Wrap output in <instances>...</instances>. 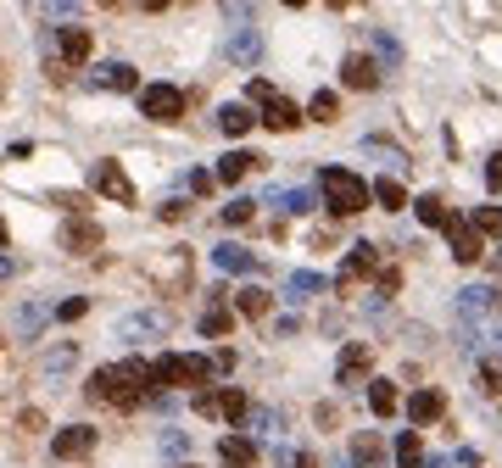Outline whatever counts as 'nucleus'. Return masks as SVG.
<instances>
[{
	"instance_id": "nucleus-1",
	"label": "nucleus",
	"mask_w": 502,
	"mask_h": 468,
	"mask_svg": "<svg viewBox=\"0 0 502 468\" xmlns=\"http://www.w3.org/2000/svg\"><path fill=\"white\" fill-rule=\"evenodd\" d=\"M84 396L90 401H107V407H118V413H134V407H146V396H151V368L140 357L112 362V368H95Z\"/></svg>"
},
{
	"instance_id": "nucleus-2",
	"label": "nucleus",
	"mask_w": 502,
	"mask_h": 468,
	"mask_svg": "<svg viewBox=\"0 0 502 468\" xmlns=\"http://www.w3.org/2000/svg\"><path fill=\"white\" fill-rule=\"evenodd\" d=\"M318 190H324V207L335 218H352V212L368 207V184H363V173H352V167H324Z\"/></svg>"
},
{
	"instance_id": "nucleus-3",
	"label": "nucleus",
	"mask_w": 502,
	"mask_h": 468,
	"mask_svg": "<svg viewBox=\"0 0 502 468\" xmlns=\"http://www.w3.org/2000/svg\"><path fill=\"white\" fill-rule=\"evenodd\" d=\"M140 95V112L151 123H179L185 117V89L179 84H146V89H134Z\"/></svg>"
},
{
	"instance_id": "nucleus-4",
	"label": "nucleus",
	"mask_w": 502,
	"mask_h": 468,
	"mask_svg": "<svg viewBox=\"0 0 502 468\" xmlns=\"http://www.w3.org/2000/svg\"><path fill=\"white\" fill-rule=\"evenodd\" d=\"M90 184H95V195L118 201V207H134V184H128V173H123V162H95V167H90Z\"/></svg>"
},
{
	"instance_id": "nucleus-5",
	"label": "nucleus",
	"mask_w": 502,
	"mask_h": 468,
	"mask_svg": "<svg viewBox=\"0 0 502 468\" xmlns=\"http://www.w3.org/2000/svg\"><path fill=\"white\" fill-rule=\"evenodd\" d=\"M162 334H167V313H128V318H118V341H128V346L162 341Z\"/></svg>"
},
{
	"instance_id": "nucleus-6",
	"label": "nucleus",
	"mask_w": 502,
	"mask_h": 468,
	"mask_svg": "<svg viewBox=\"0 0 502 468\" xmlns=\"http://www.w3.org/2000/svg\"><path fill=\"white\" fill-rule=\"evenodd\" d=\"M441 234H447V251H452V262H463V267H469V262H480L486 240H480V234L469 229L463 218H447V229H441Z\"/></svg>"
},
{
	"instance_id": "nucleus-7",
	"label": "nucleus",
	"mask_w": 502,
	"mask_h": 468,
	"mask_svg": "<svg viewBox=\"0 0 502 468\" xmlns=\"http://www.w3.org/2000/svg\"><path fill=\"white\" fill-rule=\"evenodd\" d=\"M51 452H56L62 463L90 457V452H95V429H90V424H67V429H56V435H51Z\"/></svg>"
},
{
	"instance_id": "nucleus-8",
	"label": "nucleus",
	"mask_w": 502,
	"mask_h": 468,
	"mask_svg": "<svg viewBox=\"0 0 502 468\" xmlns=\"http://www.w3.org/2000/svg\"><path fill=\"white\" fill-rule=\"evenodd\" d=\"M374 267H380V251L368 246V240H357V246L346 251V262H341V279H335V285H341V290H357V279H368Z\"/></svg>"
},
{
	"instance_id": "nucleus-9",
	"label": "nucleus",
	"mask_w": 502,
	"mask_h": 468,
	"mask_svg": "<svg viewBox=\"0 0 502 468\" xmlns=\"http://www.w3.org/2000/svg\"><path fill=\"white\" fill-rule=\"evenodd\" d=\"M368 368H374V351H368L363 341H352V346L341 351V368H335V385H341V390H357V379L368 374Z\"/></svg>"
},
{
	"instance_id": "nucleus-10",
	"label": "nucleus",
	"mask_w": 502,
	"mask_h": 468,
	"mask_svg": "<svg viewBox=\"0 0 502 468\" xmlns=\"http://www.w3.org/2000/svg\"><path fill=\"white\" fill-rule=\"evenodd\" d=\"M502 307V290L497 285H469V290H458V313L463 318H491Z\"/></svg>"
},
{
	"instance_id": "nucleus-11",
	"label": "nucleus",
	"mask_w": 502,
	"mask_h": 468,
	"mask_svg": "<svg viewBox=\"0 0 502 468\" xmlns=\"http://www.w3.org/2000/svg\"><path fill=\"white\" fill-rule=\"evenodd\" d=\"M223 56L234 61V67H257V56H262V33L251 28V23H241L229 33V45H223Z\"/></svg>"
},
{
	"instance_id": "nucleus-12",
	"label": "nucleus",
	"mask_w": 502,
	"mask_h": 468,
	"mask_svg": "<svg viewBox=\"0 0 502 468\" xmlns=\"http://www.w3.org/2000/svg\"><path fill=\"white\" fill-rule=\"evenodd\" d=\"M90 84H95V89H118V95H128V89H140V73H134L128 61H100L95 73H90Z\"/></svg>"
},
{
	"instance_id": "nucleus-13",
	"label": "nucleus",
	"mask_w": 502,
	"mask_h": 468,
	"mask_svg": "<svg viewBox=\"0 0 502 468\" xmlns=\"http://www.w3.org/2000/svg\"><path fill=\"white\" fill-rule=\"evenodd\" d=\"M447 413V396L435 390V385H419L413 396H408V424H435Z\"/></svg>"
},
{
	"instance_id": "nucleus-14",
	"label": "nucleus",
	"mask_w": 502,
	"mask_h": 468,
	"mask_svg": "<svg viewBox=\"0 0 502 468\" xmlns=\"http://www.w3.org/2000/svg\"><path fill=\"white\" fill-rule=\"evenodd\" d=\"M56 51H62V61H67V67H79V61H90V51H95V40H90V28H79V23H67V28L56 33Z\"/></svg>"
},
{
	"instance_id": "nucleus-15",
	"label": "nucleus",
	"mask_w": 502,
	"mask_h": 468,
	"mask_svg": "<svg viewBox=\"0 0 502 468\" xmlns=\"http://www.w3.org/2000/svg\"><path fill=\"white\" fill-rule=\"evenodd\" d=\"M341 84H346V89H363V95H368V89H380V67L368 61V56H357V51H352V56L341 61Z\"/></svg>"
},
{
	"instance_id": "nucleus-16",
	"label": "nucleus",
	"mask_w": 502,
	"mask_h": 468,
	"mask_svg": "<svg viewBox=\"0 0 502 468\" xmlns=\"http://www.w3.org/2000/svg\"><path fill=\"white\" fill-rule=\"evenodd\" d=\"M218 463L223 468H251L257 463V441H251V435H223V441H218Z\"/></svg>"
},
{
	"instance_id": "nucleus-17",
	"label": "nucleus",
	"mask_w": 502,
	"mask_h": 468,
	"mask_svg": "<svg viewBox=\"0 0 502 468\" xmlns=\"http://www.w3.org/2000/svg\"><path fill=\"white\" fill-rule=\"evenodd\" d=\"M262 128H274V134H290V128H301V112L290 107L285 95H274V100H262V117H257Z\"/></svg>"
},
{
	"instance_id": "nucleus-18",
	"label": "nucleus",
	"mask_w": 502,
	"mask_h": 468,
	"mask_svg": "<svg viewBox=\"0 0 502 468\" xmlns=\"http://www.w3.org/2000/svg\"><path fill=\"white\" fill-rule=\"evenodd\" d=\"M151 368V385H162V390H185V357L179 351H162L156 362H146Z\"/></svg>"
},
{
	"instance_id": "nucleus-19",
	"label": "nucleus",
	"mask_w": 502,
	"mask_h": 468,
	"mask_svg": "<svg viewBox=\"0 0 502 468\" xmlns=\"http://www.w3.org/2000/svg\"><path fill=\"white\" fill-rule=\"evenodd\" d=\"M62 246L73 251V257H90V251L100 246V229H95V223H84V218H73V223L62 229Z\"/></svg>"
},
{
	"instance_id": "nucleus-20",
	"label": "nucleus",
	"mask_w": 502,
	"mask_h": 468,
	"mask_svg": "<svg viewBox=\"0 0 502 468\" xmlns=\"http://www.w3.org/2000/svg\"><path fill=\"white\" fill-rule=\"evenodd\" d=\"M213 267H218V274H251V267H257V257H251L246 246H234V240H223V246L213 251Z\"/></svg>"
},
{
	"instance_id": "nucleus-21",
	"label": "nucleus",
	"mask_w": 502,
	"mask_h": 468,
	"mask_svg": "<svg viewBox=\"0 0 502 468\" xmlns=\"http://www.w3.org/2000/svg\"><path fill=\"white\" fill-rule=\"evenodd\" d=\"M402 407V390L391 385V379H368V413L374 418H391Z\"/></svg>"
},
{
	"instance_id": "nucleus-22",
	"label": "nucleus",
	"mask_w": 502,
	"mask_h": 468,
	"mask_svg": "<svg viewBox=\"0 0 502 468\" xmlns=\"http://www.w3.org/2000/svg\"><path fill=\"white\" fill-rule=\"evenodd\" d=\"M352 463H357V468H380V463H385V441H380L374 429H363L357 441H352Z\"/></svg>"
},
{
	"instance_id": "nucleus-23",
	"label": "nucleus",
	"mask_w": 502,
	"mask_h": 468,
	"mask_svg": "<svg viewBox=\"0 0 502 468\" xmlns=\"http://www.w3.org/2000/svg\"><path fill=\"white\" fill-rule=\"evenodd\" d=\"M257 162H262V156H251V151H229V156L218 162V184H241Z\"/></svg>"
},
{
	"instance_id": "nucleus-24",
	"label": "nucleus",
	"mask_w": 502,
	"mask_h": 468,
	"mask_svg": "<svg viewBox=\"0 0 502 468\" xmlns=\"http://www.w3.org/2000/svg\"><path fill=\"white\" fill-rule=\"evenodd\" d=\"M368 201H380L385 212H402L408 207V190H402V179H374L368 184Z\"/></svg>"
},
{
	"instance_id": "nucleus-25",
	"label": "nucleus",
	"mask_w": 502,
	"mask_h": 468,
	"mask_svg": "<svg viewBox=\"0 0 502 468\" xmlns=\"http://www.w3.org/2000/svg\"><path fill=\"white\" fill-rule=\"evenodd\" d=\"M324 274H313V267H301V274H290L285 279V290H290V301H313V295H324Z\"/></svg>"
},
{
	"instance_id": "nucleus-26",
	"label": "nucleus",
	"mask_w": 502,
	"mask_h": 468,
	"mask_svg": "<svg viewBox=\"0 0 502 468\" xmlns=\"http://www.w3.org/2000/svg\"><path fill=\"white\" fill-rule=\"evenodd\" d=\"M251 123H257V117H251V112L241 107V100H229V107H218V128L229 134V140H241V134H246Z\"/></svg>"
},
{
	"instance_id": "nucleus-27",
	"label": "nucleus",
	"mask_w": 502,
	"mask_h": 468,
	"mask_svg": "<svg viewBox=\"0 0 502 468\" xmlns=\"http://www.w3.org/2000/svg\"><path fill=\"white\" fill-rule=\"evenodd\" d=\"M73 362H79V346H73V341H62L56 351H45L40 374H45V379H62V374H67V368H73Z\"/></svg>"
},
{
	"instance_id": "nucleus-28",
	"label": "nucleus",
	"mask_w": 502,
	"mask_h": 468,
	"mask_svg": "<svg viewBox=\"0 0 502 468\" xmlns=\"http://www.w3.org/2000/svg\"><path fill=\"white\" fill-rule=\"evenodd\" d=\"M45 318H51V307H45V301H28V307L17 313V341H33V334L45 329Z\"/></svg>"
},
{
	"instance_id": "nucleus-29",
	"label": "nucleus",
	"mask_w": 502,
	"mask_h": 468,
	"mask_svg": "<svg viewBox=\"0 0 502 468\" xmlns=\"http://www.w3.org/2000/svg\"><path fill=\"white\" fill-rule=\"evenodd\" d=\"M234 307H241L246 318H268V307H274V295H268L262 285H246L241 295H234Z\"/></svg>"
},
{
	"instance_id": "nucleus-30",
	"label": "nucleus",
	"mask_w": 502,
	"mask_h": 468,
	"mask_svg": "<svg viewBox=\"0 0 502 468\" xmlns=\"http://www.w3.org/2000/svg\"><path fill=\"white\" fill-rule=\"evenodd\" d=\"M396 468H424V446H419V429H402V435H396Z\"/></svg>"
},
{
	"instance_id": "nucleus-31",
	"label": "nucleus",
	"mask_w": 502,
	"mask_h": 468,
	"mask_svg": "<svg viewBox=\"0 0 502 468\" xmlns=\"http://www.w3.org/2000/svg\"><path fill=\"white\" fill-rule=\"evenodd\" d=\"M413 212H419V223H430V229H447V218H452L441 195H419V201H413Z\"/></svg>"
},
{
	"instance_id": "nucleus-32",
	"label": "nucleus",
	"mask_w": 502,
	"mask_h": 468,
	"mask_svg": "<svg viewBox=\"0 0 502 468\" xmlns=\"http://www.w3.org/2000/svg\"><path fill=\"white\" fill-rule=\"evenodd\" d=\"M308 117H313V123H324V128L341 117V100H335V89H318V95L308 100Z\"/></svg>"
},
{
	"instance_id": "nucleus-33",
	"label": "nucleus",
	"mask_w": 502,
	"mask_h": 468,
	"mask_svg": "<svg viewBox=\"0 0 502 468\" xmlns=\"http://www.w3.org/2000/svg\"><path fill=\"white\" fill-rule=\"evenodd\" d=\"M218 218H223V229H241V223H251V218H257V201H251V195H234Z\"/></svg>"
},
{
	"instance_id": "nucleus-34",
	"label": "nucleus",
	"mask_w": 502,
	"mask_h": 468,
	"mask_svg": "<svg viewBox=\"0 0 502 468\" xmlns=\"http://www.w3.org/2000/svg\"><path fill=\"white\" fill-rule=\"evenodd\" d=\"M213 396H218V418H229V424H241V418H246V407H251L241 390H213Z\"/></svg>"
},
{
	"instance_id": "nucleus-35",
	"label": "nucleus",
	"mask_w": 502,
	"mask_h": 468,
	"mask_svg": "<svg viewBox=\"0 0 502 468\" xmlns=\"http://www.w3.org/2000/svg\"><path fill=\"white\" fill-rule=\"evenodd\" d=\"M229 329H234V313H229V307H207V313H201V334H213V341H223Z\"/></svg>"
},
{
	"instance_id": "nucleus-36",
	"label": "nucleus",
	"mask_w": 502,
	"mask_h": 468,
	"mask_svg": "<svg viewBox=\"0 0 502 468\" xmlns=\"http://www.w3.org/2000/svg\"><path fill=\"white\" fill-rule=\"evenodd\" d=\"M246 429H251V435H262V441H268V435L279 429V413H274V407H246Z\"/></svg>"
},
{
	"instance_id": "nucleus-37",
	"label": "nucleus",
	"mask_w": 502,
	"mask_h": 468,
	"mask_svg": "<svg viewBox=\"0 0 502 468\" xmlns=\"http://www.w3.org/2000/svg\"><path fill=\"white\" fill-rule=\"evenodd\" d=\"M469 229H475L480 240H486V234H502V207H497V201H491V207H480L475 218H469Z\"/></svg>"
},
{
	"instance_id": "nucleus-38",
	"label": "nucleus",
	"mask_w": 502,
	"mask_h": 468,
	"mask_svg": "<svg viewBox=\"0 0 502 468\" xmlns=\"http://www.w3.org/2000/svg\"><path fill=\"white\" fill-rule=\"evenodd\" d=\"M274 207H279V212H313V195H308V190H279Z\"/></svg>"
},
{
	"instance_id": "nucleus-39",
	"label": "nucleus",
	"mask_w": 502,
	"mask_h": 468,
	"mask_svg": "<svg viewBox=\"0 0 502 468\" xmlns=\"http://www.w3.org/2000/svg\"><path fill=\"white\" fill-rule=\"evenodd\" d=\"M213 379V362L207 357H185V385H207Z\"/></svg>"
},
{
	"instance_id": "nucleus-40",
	"label": "nucleus",
	"mask_w": 502,
	"mask_h": 468,
	"mask_svg": "<svg viewBox=\"0 0 502 468\" xmlns=\"http://www.w3.org/2000/svg\"><path fill=\"white\" fill-rule=\"evenodd\" d=\"M79 6H84V0H45V17H56V23H73V17H79Z\"/></svg>"
},
{
	"instance_id": "nucleus-41",
	"label": "nucleus",
	"mask_w": 502,
	"mask_h": 468,
	"mask_svg": "<svg viewBox=\"0 0 502 468\" xmlns=\"http://www.w3.org/2000/svg\"><path fill=\"white\" fill-rule=\"evenodd\" d=\"M480 390L486 396H502V362H480Z\"/></svg>"
},
{
	"instance_id": "nucleus-42",
	"label": "nucleus",
	"mask_w": 502,
	"mask_h": 468,
	"mask_svg": "<svg viewBox=\"0 0 502 468\" xmlns=\"http://www.w3.org/2000/svg\"><path fill=\"white\" fill-rule=\"evenodd\" d=\"M84 313H90V301H84V295H73V301H62V307H56V318H62V323H79Z\"/></svg>"
},
{
	"instance_id": "nucleus-43",
	"label": "nucleus",
	"mask_w": 502,
	"mask_h": 468,
	"mask_svg": "<svg viewBox=\"0 0 502 468\" xmlns=\"http://www.w3.org/2000/svg\"><path fill=\"white\" fill-rule=\"evenodd\" d=\"M162 452H167V457L190 452V435H185V429H167V435H162Z\"/></svg>"
},
{
	"instance_id": "nucleus-44",
	"label": "nucleus",
	"mask_w": 502,
	"mask_h": 468,
	"mask_svg": "<svg viewBox=\"0 0 502 468\" xmlns=\"http://www.w3.org/2000/svg\"><path fill=\"white\" fill-rule=\"evenodd\" d=\"M402 290V267H385V274H380V301H391Z\"/></svg>"
},
{
	"instance_id": "nucleus-45",
	"label": "nucleus",
	"mask_w": 502,
	"mask_h": 468,
	"mask_svg": "<svg viewBox=\"0 0 502 468\" xmlns=\"http://www.w3.org/2000/svg\"><path fill=\"white\" fill-rule=\"evenodd\" d=\"M374 51H380V56H385L391 67L402 61V51H396V40H391V33H374Z\"/></svg>"
},
{
	"instance_id": "nucleus-46",
	"label": "nucleus",
	"mask_w": 502,
	"mask_h": 468,
	"mask_svg": "<svg viewBox=\"0 0 502 468\" xmlns=\"http://www.w3.org/2000/svg\"><path fill=\"white\" fill-rule=\"evenodd\" d=\"M486 184H491V195H502V151L486 162Z\"/></svg>"
},
{
	"instance_id": "nucleus-47",
	"label": "nucleus",
	"mask_w": 502,
	"mask_h": 468,
	"mask_svg": "<svg viewBox=\"0 0 502 468\" xmlns=\"http://www.w3.org/2000/svg\"><path fill=\"white\" fill-rule=\"evenodd\" d=\"M195 413H201V418H218V396L201 390V396H195Z\"/></svg>"
},
{
	"instance_id": "nucleus-48",
	"label": "nucleus",
	"mask_w": 502,
	"mask_h": 468,
	"mask_svg": "<svg viewBox=\"0 0 502 468\" xmlns=\"http://www.w3.org/2000/svg\"><path fill=\"white\" fill-rule=\"evenodd\" d=\"M207 362H213V374H234V351H229V346H223L218 357H207Z\"/></svg>"
},
{
	"instance_id": "nucleus-49",
	"label": "nucleus",
	"mask_w": 502,
	"mask_h": 468,
	"mask_svg": "<svg viewBox=\"0 0 502 468\" xmlns=\"http://www.w3.org/2000/svg\"><path fill=\"white\" fill-rule=\"evenodd\" d=\"M190 207H185V201H162V223H179Z\"/></svg>"
},
{
	"instance_id": "nucleus-50",
	"label": "nucleus",
	"mask_w": 502,
	"mask_h": 468,
	"mask_svg": "<svg viewBox=\"0 0 502 468\" xmlns=\"http://www.w3.org/2000/svg\"><path fill=\"white\" fill-rule=\"evenodd\" d=\"M251 100H274V84H268V79H251Z\"/></svg>"
},
{
	"instance_id": "nucleus-51",
	"label": "nucleus",
	"mask_w": 502,
	"mask_h": 468,
	"mask_svg": "<svg viewBox=\"0 0 502 468\" xmlns=\"http://www.w3.org/2000/svg\"><path fill=\"white\" fill-rule=\"evenodd\" d=\"M12 274H17V257H12V251H0V279H12Z\"/></svg>"
},
{
	"instance_id": "nucleus-52",
	"label": "nucleus",
	"mask_w": 502,
	"mask_h": 468,
	"mask_svg": "<svg viewBox=\"0 0 502 468\" xmlns=\"http://www.w3.org/2000/svg\"><path fill=\"white\" fill-rule=\"evenodd\" d=\"M290 468H318V457H313V452H296V457H290Z\"/></svg>"
},
{
	"instance_id": "nucleus-53",
	"label": "nucleus",
	"mask_w": 502,
	"mask_h": 468,
	"mask_svg": "<svg viewBox=\"0 0 502 468\" xmlns=\"http://www.w3.org/2000/svg\"><path fill=\"white\" fill-rule=\"evenodd\" d=\"M140 6H146V12H167V0H140Z\"/></svg>"
},
{
	"instance_id": "nucleus-54",
	"label": "nucleus",
	"mask_w": 502,
	"mask_h": 468,
	"mask_svg": "<svg viewBox=\"0 0 502 468\" xmlns=\"http://www.w3.org/2000/svg\"><path fill=\"white\" fill-rule=\"evenodd\" d=\"M424 468H452V457H430V463H424Z\"/></svg>"
},
{
	"instance_id": "nucleus-55",
	"label": "nucleus",
	"mask_w": 502,
	"mask_h": 468,
	"mask_svg": "<svg viewBox=\"0 0 502 468\" xmlns=\"http://www.w3.org/2000/svg\"><path fill=\"white\" fill-rule=\"evenodd\" d=\"M329 6H335V12H346V6H357V0H329Z\"/></svg>"
},
{
	"instance_id": "nucleus-56",
	"label": "nucleus",
	"mask_w": 502,
	"mask_h": 468,
	"mask_svg": "<svg viewBox=\"0 0 502 468\" xmlns=\"http://www.w3.org/2000/svg\"><path fill=\"white\" fill-rule=\"evenodd\" d=\"M0 251H6V218H0Z\"/></svg>"
},
{
	"instance_id": "nucleus-57",
	"label": "nucleus",
	"mask_w": 502,
	"mask_h": 468,
	"mask_svg": "<svg viewBox=\"0 0 502 468\" xmlns=\"http://www.w3.org/2000/svg\"><path fill=\"white\" fill-rule=\"evenodd\" d=\"M95 6H123V0H95Z\"/></svg>"
},
{
	"instance_id": "nucleus-58",
	"label": "nucleus",
	"mask_w": 502,
	"mask_h": 468,
	"mask_svg": "<svg viewBox=\"0 0 502 468\" xmlns=\"http://www.w3.org/2000/svg\"><path fill=\"white\" fill-rule=\"evenodd\" d=\"M285 6H308V0H285Z\"/></svg>"
},
{
	"instance_id": "nucleus-59",
	"label": "nucleus",
	"mask_w": 502,
	"mask_h": 468,
	"mask_svg": "<svg viewBox=\"0 0 502 468\" xmlns=\"http://www.w3.org/2000/svg\"><path fill=\"white\" fill-rule=\"evenodd\" d=\"M497 346H502V334H497Z\"/></svg>"
}]
</instances>
